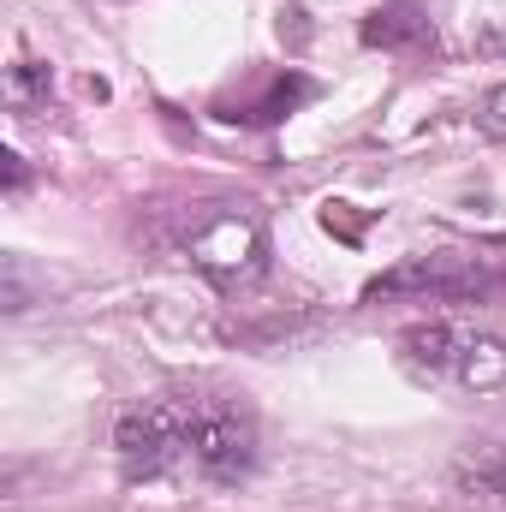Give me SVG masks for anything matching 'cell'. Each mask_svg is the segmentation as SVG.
I'll return each instance as SVG.
<instances>
[{"instance_id":"6da1fadb","label":"cell","mask_w":506,"mask_h":512,"mask_svg":"<svg viewBox=\"0 0 506 512\" xmlns=\"http://www.w3.org/2000/svg\"><path fill=\"white\" fill-rule=\"evenodd\" d=\"M131 477H203L245 483L256 471V417L233 393H155L131 405L114 435Z\"/></svg>"},{"instance_id":"7a4b0ae2","label":"cell","mask_w":506,"mask_h":512,"mask_svg":"<svg viewBox=\"0 0 506 512\" xmlns=\"http://www.w3.org/2000/svg\"><path fill=\"white\" fill-rule=\"evenodd\" d=\"M399 358L423 382H453L465 393L506 387V340L471 322H417L399 334Z\"/></svg>"},{"instance_id":"3957f363","label":"cell","mask_w":506,"mask_h":512,"mask_svg":"<svg viewBox=\"0 0 506 512\" xmlns=\"http://www.w3.org/2000/svg\"><path fill=\"white\" fill-rule=\"evenodd\" d=\"M191 262L215 280H256L268 262V233L256 215H209L191 239H185Z\"/></svg>"},{"instance_id":"277c9868","label":"cell","mask_w":506,"mask_h":512,"mask_svg":"<svg viewBox=\"0 0 506 512\" xmlns=\"http://www.w3.org/2000/svg\"><path fill=\"white\" fill-rule=\"evenodd\" d=\"M471 292H483V268H471L459 256H405L399 268H387L364 286V304H381V298H471Z\"/></svg>"},{"instance_id":"5b68a950","label":"cell","mask_w":506,"mask_h":512,"mask_svg":"<svg viewBox=\"0 0 506 512\" xmlns=\"http://www.w3.org/2000/svg\"><path fill=\"white\" fill-rule=\"evenodd\" d=\"M453 489L465 501H506V435H477L447 465Z\"/></svg>"},{"instance_id":"8992f818","label":"cell","mask_w":506,"mask_h":512,"mask_svg":"<svg viewBox=\"0 0 506 512\" xmlns=\"http://www.w3.org/2000/svg\"><path fill=\"white\" fill-rule=\"evenodd\" d=\"M429 36V18L411 6V0H393V6H376L364 18V42L370 48H405V42H423Z\"/></svg>"},{"instance_id":"52a82bcc","label":"cell","mask_w":506,"mask_h":512,"mask_svg":"<svg viewBox=\"0 0 506 512\" xmlns=\"http://www.w3.org/2000/svg\"><path fill=\"white\" fill-rule=\"evenodd\" d=\"M477 126L489 131V137H506V84H495V90L483 96V108H477Z\"/></svg>"},{"instance_id":"ba28073f","label":"cell","mask_w":506,"mask_h":512,"mask_svg":"<svg viewBox=\"0 0 506 512\" xmlns=\"http://www.w3.org/2000/svg\"><path fill=\"white\" fill-rule=\"evenodd\" d=\"M42 90H48V72H42V66H30V60L12 66V96H18V102H30V96H42Z\"/></svg>"},{"instance_id":"9c48e42d","label":"cell","mask_w":506,"mask_h":512,"mask_svg":"<svg viewBox=\"0 0 506 512\" xmlns=\"http://www.w3.org/2000/svg\"><path fill=\"white\" fill-rule=\"evenodd\" d=\"M0 161H6V191H18V185H24V155H18V149H6Z\"/></svg>"}]
</instances>
